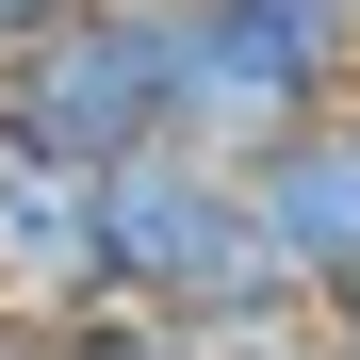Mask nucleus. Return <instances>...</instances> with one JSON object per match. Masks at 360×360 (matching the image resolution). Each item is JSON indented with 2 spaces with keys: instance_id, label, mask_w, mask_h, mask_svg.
<instances>
[{
  "instance_id": "1",
  "label": "nucleus",
  "mask_w": 360,
  "mask_h": 360,
  "mask_svg": "<svg viewBox=\"0 0 360 360\" xmlns=\"http://www.w3.org/2000/svg\"><path fill=\"white\" fill-rule=\"evenodd\" d=\"M98 262H115V311H148V328H197V311L278 278L262 229H246V164H213V148L98 164Z\"/></svg>"
},
{
  "instance_id": "2",
  "label": "nucleus",
  "mask_w": 360,
  "mask_h": 360,
  "mask_svg": "<svg viewBox=\"0 0 360 360\" xmlns=\"http://www.w3.org/2000/svg\"><path fill=\"white\" fill-rule=\"evenodd\" d=\"M0 148L33 164H131V148H180V33L148 17V0H82L49 49H17L0 66Z\"/></svg>"
},
{
  "instance_id": "3",
  "label": "nucleus",
  "mask_w": 360,
  "mask_h": 360,
  "mask_svg": "<svg viewBox=\"0 0 360 360\" xmlns=\"http://www.w3.org/2000/svg\"><path fill=\"white\" fill-rule=\"evenodd\" d=\"M246 229L295 295H344L360 278V115H311V131H278L246 164Z\"/></svg>"
},
{
  "instance_id": "4",
  "label": "nucleus",
  "mask_w": 360,
  "mask_h": 360,
  "mask_svg": "<svg viewBox=\"0 0 360 360\" xmlns=\"http://www.w3.org/2000/svg\"><path fill=\"white\" fill-rule=\"evenodd\" d=\"M0 311H33V328L115 311V262H98V180H82V164L0 148Z\"/></svg>"
},
{
  "instance_id": "5",
  "label": "nucleus",
  "mask_w": 360,
  "mask_h": 360,
  "mask_svg": "<svg viewBox=\"0 0 360 360\" xmlns=\"http://www.w3.org/2000/svg\"><path fill=\"white\" fill-rule=\"evenodd\" d=\"M49 360H180V328H148V311H82Z\"/></svg>"
},
{
  "instance_id": "6",
  "label": "nucleus",
  "mask_w": 360,
  "mask_h": 360,
  "mask_svg": "<svg viewBox=\"0 0 360 360\" xmlns=\"http://www.w3.org/2000/svg\"><path fill=\"white\" fill-rule=\"evenodd\" d=\"M66 17H82V0H0V66H17V49H49Z\"/></svg>"
},
{
  "instance_id": "7",
  "label": "nucleus",
  "mask_w": 360,
  "mask_h": 360,
  "mask_svg": "<svg viewBox=\"0 0 360 360\" xmlns=\"http://www.w3.org/2000/svg\"><path fill=\"white\" fill-rule=\"evenodd\" d=\"M49 344H66V328H33V311H0V360H49Z\"/></svg>"
},
{
  "instance_id": "8",
  "label": "nucleus",
  "mask_w": 360,
  "mask_h": 360,
  "mask_svg": "<svg viewBox=\"0 0 360 360\" xmlns=\"http://www.w3.org/2000/svg\"><path fill=\"white\" fill-rule=\"evenodd\" d=\"M328 344H344V360H360V278H344V295H328Z\"/></svg>"
},
{
  "instance_id": "9",
  "label": "nucleus",
  "mask_w": 360,
  "mask_h": 360,
  "mask_svg": "<svg viewBox=\"0 0 360 360\" xmlns=\"http://www.w3.org/2000/svg\"><path fill=\"white\" fill-rule=\"evenodd\" d=\"M148 17H180V0H148Z\"/></svg>"
},
{
  "instance_id": "10",
  "label": "nucleus",
  "mask_w": 360,
  "mask_h": 360,
  "mask_svg": "<svg viewBox=\"0 0 360 360\" xmlns=\"http://www.w3.org/2000/svg\"><path fill=\"white\" fill-rule=\"evenodd\" d=\"M328 360H344V344H328Z\"/></svg>"
},
{
  "instance_id": "11",
  "label": "nucleus",
  "mask_w": 360,
  "mask_h": 360,
  "mask_svg": "<svg viewBox=\"0 0 360 360\" xmlns=\"http://www.w3.org/2000/svg\"><path fill=\"white\" fill-rule=\"evenodd\" d=\"M344 115H360V98H344Z\"/></svg>"
}]
</instances>
